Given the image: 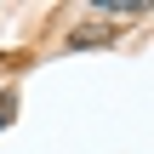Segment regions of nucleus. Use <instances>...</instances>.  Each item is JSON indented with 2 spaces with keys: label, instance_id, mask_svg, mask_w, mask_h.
<instances>
[{
  "label": "nucleus",
  "instance_id": "obj_2",
  "mask_svg": "<svg viewBox=\"0 0 154 154\" xmlns=\"http://www.w3.org/2000/svg\"><path fill=\"white\" fill-rule=\"evenodd\" d=\"M109 40V29H74L69 34V46H103Z\"/></svg>",
  "mask_w": 154,
  "mask_h": 154
},
{
  "label": "nucleus",
  "instance_id": "obj_1",
  "mask_svg": "<svg viewBox=\"0 0 154 154\" xmlns=\"http://www.w3.org/2000/svg\"><path fill=\"white\" fill-rule=\"evenodd\" d=\"M97 11H103V17H149L143 0H97Z\"/></svg>",
  "mask_w": 154,
  "mask_h": 154
}]
</instances>
